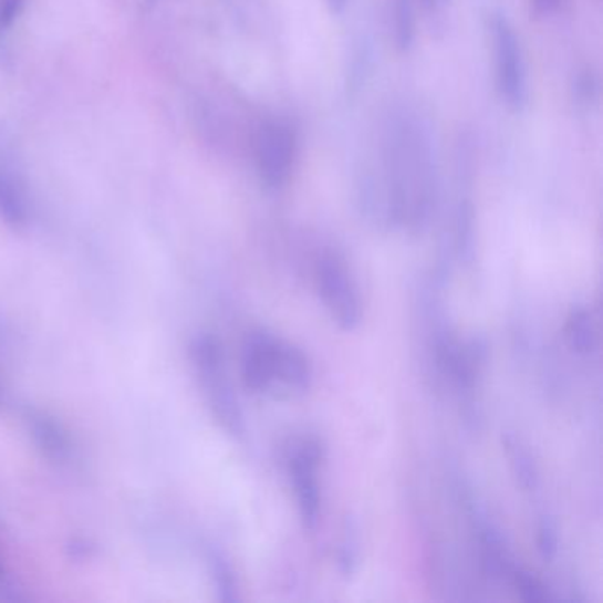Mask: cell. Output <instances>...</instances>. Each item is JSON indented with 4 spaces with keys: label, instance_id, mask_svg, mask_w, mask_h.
<instances>
[{
    "label": "cell",
    "instance_id": "5",
    "mask_svg": "<svg viewBox=\"0 0 603 603\" xmlns=\"http://www.w3.org/2000/svg\"><path fill=\"white\" fill-rule=\"evenodd\" d=\"M324 458V448L318 437L304 436L295 439L287 455V471L294 487L295 501L303 528L313 531L321 519V485L319 467Z\"/></svg>",
    "mask_w": 603,
    "mask_h": 603
},
{
    "label": "cell",
    "instance_id": "18",
    "mask_svg": "<svg viewBox=\"0 0 603 603\" xmlns=\"http://www.w3.org/2000/svg\"><path fill=\"white\" fill-rule=\"evenodd\" d=\"M328 4H330L333 13H342L345 9V4H347V0H328Z\"/></svg>",
    "mask_w": 603,
    "mask_h": 603
},
{
    "label": "cell",
    "instance_id": "17",
    "mask_svg": "<svg viewBox=\"0 0 603 603\" xmlns=\"http://www.w3.org/2000/svg\"><path fill=\"white\" fill-rule=\"evenodd\" d=\"M422 2L432 18H439L440 14H445L449 0H422Z\"/></svg>",
    "mask_w": 603,
    "mask_h": 603
},
{
    "label": "cell",
    "instance_id": "15",
    "mask_svg": "<svg viewBox=\"0 0 603 603\" xmlns=\"http://www.w3.org/2000/svg\"><path fill=\"white\" fill-rule=\"evenodd\" d=\"M563 0H531L534 13L538 17H549L561 8Z\"/></svg>",
    "mask_w": 603,
    "mask_h": 603
},
{
    "label": "cell",
    "instance_id": "10",
    "mask_svg": "<svg viewBox=\"0 0 603 603\" xmlns=\"http://www.w3.org/2000/svg\"><path fill=\"white\" fill-rule=\"evenodd\" d=\"M393 35L401 52H407L413 46L416 35L414 0H393Z\"/></svg>",
    "mask_w": 603,
    "mask_h": 603
},
{
    "label": "cell",
    "instance_id": "7",
    "mask_svg": "<svg viewBox=\"0 0 603 603\" xmlns=\"http://www.w3.org/2000/svg\"><path fill=\"white\" fill-rule=\"evenodd\" d=\"M298 156V137L283 119L266 121L257 133L256 162L260 179L271 190L282 188L291 179Z\"/></svg>",
    "mask_w": 603,
    "mask_h": 603
},
{
    "label": "cell",
    "instance_id": "3",
    "mask_svg": "<svg viewBox=\"0 0 603 603\" xmlns=\"http://www.w3.org/2000/svg\"><path fill=\"white\" fill-rule=\"evenodd\" d=\"M194 365L199 372L207 401L215 418L232 436L245 434V418L238 398L225 374L223 351L218 340L209 335L199 336L191 345Z\"/></svg>",
    "mask_w": 603,
    "mask_h": 603
},
{
    "label": "cell",
    "instance_id": "2",
    "mask_svg": "<svg viewBox=\"0 0 603 603\" xmlns=\"http://www.w3.org/2000/svg\"><path fill=\"white\" fill-rule=\"evenodd\" d=\"M242 383L251 393L298 398L312 386V363L298 345L266 330L248 333L242 344Z\"/></svg>",
    "mask_w": 603,
    "mask_h": 603
},
{
    "label": "cell",
    "instance_id": "9",
    "mask_svg": "<svg viewBox=\"0 0 603 603\" xmlns=\"http://www.w3.org/2000/svg\"><path fill=\"white\" fill-rule=\"evenodd\" d=\"M564 336L569 347L579 356H590L595 353L599 347V335H596L593 315L586 306L582 304L572 306L564 324Z\"/></svg>",
    "mask_w": 603,
    "mask_h": 603
},
{
    "label": "cell",
    "instance_id": "8",
    "mask_svg": "<svg viewBox=\"0 0 603 603\" xmlns=\"http://www.w3.org/2000/svg\"><path fill=\"white\" fill-rule=\"evenodd\" d=\"M501 440L517 487H520L524 492H533V490L538 489V484H540V475H538L533 455L516 434L507 432V434H502Z\"/></svg>",
    "mask_w": 603,
    "mask_h": 603
},
{
    "label": "cell",
    "instance_id": "14",
    "mask_svg": "<svg viewBox=\"0 0 603 603\" xmlns=\"http://www.w3.org/2000/svg\"><path fill=\"white\" fill-rule=\"evenodd\" d=\"M537 543L543 561L552 563L558 555V549H560V534H558V526L551 517L543 516L542 520L538 522Z\"/></svg>",
    "mask_w": 603,
    "mask_h": 603
},
{
    "label": "cell",
    "instance_id": "1",
    "mask_svg": "<svg viewBox=\"0 0 603 603\" xmlns=\"http://www.w3.org/2000/svg\"><path fill=\"white\" fill-rule=\"evenodd\" d=\"M380 185L365 207L389 227L425 229L437 199V149L427 115L393 106L380 133Z\"/></svg>",
    "mask_w": 603,
    "mask_h": 603
},
{
    "label": "cell",
    "instance_id": "6",
    "mask_svg": "<svg viewBox=\"0 0 603 603\" xmlns=\"http://www.w3.org/2000/svg\"><path fill=\"white\" fill-rule=\"evenodd\" d=\"M315 282L322 303L336 326L344 331L356 330L362 322V301L344 260L336 253H324L315 268Z\"/></svg>",
    "mask_w": 603,
    "mask_h": 603
},
{
    "label": "cell",
    "instance_id": "12",
    "mask_svg": "<svg viewBox=\"0 0 603 603\" xmlns=\"http://www.w3.org/2000/svg\"><path fill=\"white\" fill-rule=\"evenodd\" d=\"M0 215L13 223H22L25 220V206L13 183H9L4 176H0Z\"/></svg>",
    "mask_w": 603,
    "mask_h": 603
},
{
    "label": "cell",
    "instance_id": "13",
    "mask_svg": "<svg viewBox=\"0 0 603 603\" xmlns=\"http://www.w3.org/2000/svg\"><path fill=\"white\" fill-rule=\"evenodd\" d=\"M354 533L353 526H349L339 547V570L344 578H353L360 564V543Z\"/></svg>",
    "mask_w": 603,
    "mask_h": 603
},
{
    "label": "cell",
    "instance_id": "4",
    "mask_svg": "<svg viewBox=\"0 0 603 603\" xmlns=\"http://www.w3.org/2000/svg\"><path fill=\"white\" fill-rule=\"evenodd\" d=\"M492 43L496 84L501 100L510 106V111H524L529 97L528 67L519 35L507 18H493Z\"/></svg>",
    "mask_w": 603,
    "mask_h": 603
},
{
    "label": "cell",
    "instance_id": "16",
    "mask_svg": "<svg viewBox=\"0 0 603 603\" xmlns=\"http://www.w3.org/2000/svg\"><path fill=\"white\" fill-rule=\"evenodd\" d=\"M23 0H4L0 4V22L11 23L14 17H17L18 11L22 8Z\"/></svg>",
    "mask_w": 603,
    "mask_h": 603
},
{
    "label": "cell",
    "instance_id": "11",
    "mask_svg": "<svg viewBox=\"0 0 603 603\" xmlns=\"http://www.w3.org/2000/svg\"><path fill=\"white\" fill-rule=\"evenodd\" d=\"M513 586H516L517 593L520 599L528 603H547L552 602L551 591L543 584L542 579H538L534 573L528 572V570L513 569L510 573Z\"/></svg>",
    "mask_w": 603,
    "mask_h": 603
}]
</instances>
